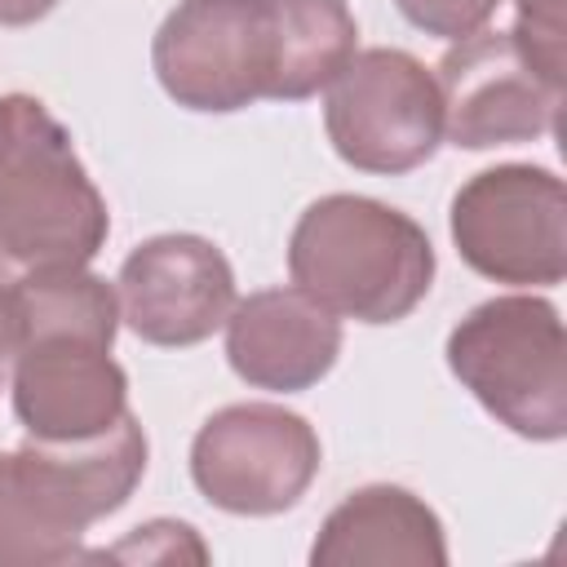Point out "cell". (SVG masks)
I'll list each match as a JSON object with an SVG mask.
<instances>
[{"label":"cell","instance_id":"6da1fadb","mask_svg":"<svg viewBox=\"0 0 567 567\" xmlns=\"http://www.w3.org/2000/svg\"><path fill=\"white\" fill-rule=\"evenodd\" d=\"M146 474V434L133 412L75 443L27 439L0 452V567L89 558L84 532L115 514Z\"/></svg>","mask_w":567,"mask_h":567},{"label":"cell","instance_id":"7a4b0ae2","mask_svg":"<svg viewBox=\"0 0 567 567\" xmlns=\"http://www.w3.org/2000/svg\"><path fill=\"white\" fill-rule=\"evenodd\" d=\"M288 275L337 319L399 323L434 284V244L381 199L323 195L288 235Z\"/></svg>","mask_w":567,"mask_h":567},{"label":"cell","instance_id":"3957f363","mask_svg":"<svg viewBox=\"0 0 567 567\" xmlns=\"http://www.w3.org/2000/svg\"><path fill=\"white\" fill-rule=\"evenodd\" d=\"M111 235L66 124L31 93L0 97V252L31 266H89Z\"/></svg>","mask_w":567,"mask_h":567},{"label":"cell","instance_id":"277c9868","mask_svg":"<svg viewBox=\"0 0 567 567\" xmlns=\"http://www.w3.org/2000/svg\"><path fill=\"white\" fill-rule=\"evenodd\" d=\"M452 377L518 439L567 434V337L554 301L492 297L447 332Z\"/></svg>","mask_w":567,"mask_h":567},{"label":"cell","instance_id":"5b68a950","mask_svg":"<svg viewBox=\"0 0 567 567\" xmlns=\"http://www.w3.org/2000/svg\"><path fill=\"white\" fill-rule=\"evenodd\" d=\"M159 89L186 111L279 102L284 35L275 0H177L151 40Z\"/></svg>","mask_w":567,"mask_h":567},{"label":"cell","instance_id":"8992f818","mask_svg":"<svg viewBox=\"0 0 567 567\" xmlns=\"http://www.w3.org/2000/svg\"><path fill=\"white\" fill-rule=\"evenodd\" d=\"M323 128L350 168L412 173L443 142L439 80L403 49H354L323 84Z\"/></svg>","mask_w":567,"mask_h":567},{"label":"cell","instance_id":"52a82bcc","mask_svg":"<svg viewBox=\"0 0 567 567\" xmlns=\"http://www.w3.org/2000/svg\"><path fill=\"white\" fill-rule=\"evenodd\" d=\"M452 244L492 284H563L567 275V190L536 164H496L452 195Z\"/></svg>","mask_w":567,"mask_h":567},{"label":"cell","instance_id":"ba28073f","mask_svg":"<svg viewBox=\"0 0 567 567\" xmlns=\"http://www.w3.org/2000/svg\"><path fill=\"white\" fill-rule=\"evenodd\" d=\"M319 461L323 447L315 425L279 403L217 408L190 443V478L199 496L248 518L292 509L310 492Z\"/></svg>","mask_w":567,"mask_h":567},{"label":"cell","instance_id":"9c48e42d","mask_svg":"<svg viewBox=\"0 0 567 567\" xmlns=\"http://www.w3.org/2000/svg\"><path fill=\"white\" fill-rule=\"evenodd\" d=\"M443 133L461 151H492L554 133L563 89L549 84L509 31H474L452 40L439 62Z\"/></svg>","mask_w":567,"mask_h":567},{"label":"cell","instance_id":"30bf717a","mask_svg":"<svg viewBox=\"0 0 567 567\" xmlns=\"http://www.w3.org/2000/svg\"><path fill=\"white\" fill-rule=\"evenodd\" d=\"M120 319L151 346H199L235 306V270L204 235H155L137 244L115 279Z\"/></svg>","mask_w":567,"mask_h":567},{"label":"cell","instance_id":"8fae6325","mask_svg":"<svg viewBox=\"0 0 567 567\" xmlns=\"http://www.w3.org/2000/svg\"><path fill=\"white\" fill-rule=\"evenodd\" d=\"M9 390L18 425L40 443L93 439L128 412V377L111 359V341L80 332L22 337Z\"/></svg>","mask_w":567,"mask_h":567},{"label":"cell","instance_id":"7c38bea8","mask_svg":"<svg viewBox=\"0 0 567 567\" xmlns=\"http://www.w3.org/2000/svg\"><path fill=\"white\" fill-rule=\"evenodd\" d=\"M226 359L239 381L275 394L319 385L341 354V319L292 288H261L226 315Z\"/></svg>","mask_w":567,"mask_h":567},{"label":"cell","instance_id":"4fadbf2b","mask_svg":"<svg viewBox=\"0 0 567 567\" xmlns=\"http://www.w3.org/2000/svg\"><path fill=\"white\" fill-rule=\"evenodd\" d=\"M315 567H443L447 540L439 514L399 483H368L350 492L310 545Z\"/></svg>","mask_w":567,"mask_h":567},{"label":"cell","instance_id":"5bb4252c","mask_svg":"<svg viewBox=\"0 0 567 567\" xmlns=\"http://www.w3.org/2000/svg\"><path fill=\"white\" fill-rule=\"evenodd\" d=\"M284 35L279 102L315 97L354 53L359 27L346 0H275Z\"/></svg>","mask_w":567,"mask_h":567},{"label":"cell","instance_id":"9a60e30c","mask_svg":"<svg viewBox=\"0 0 567 567\" xmlns=\"http://www.w3.org/2000/svg\"><path fill=\"white\" fill-rule=\"evenodd\" d=\"M514 44L523 58L563 89L567 71V0H514Z\"/></svg>","mask_w":567,"mask_h":567},{"label":"cell","instance_id":"2e32d148","mask_svg":"<svg viewBox=\"0 0 567 567\" xmlns=\"http://www.w3.org/2000/svg\"><path fill=\"white\" fill-rule=\"evenodd\" d=\"M399 13L425 31V35H439V40H465L474 31L487 27V18L505 4V0H394Z\"/></svg>","mask_w":567,"mask_h":567},{"label":"cell","instance_id":"e0dca14e","mask_svg":"<svg viewBox=\"0 0 567 567\" xmlns=\"http://www.w3.org/2000/svg\"><path fill=\"white\" fill-rule=\"evenodd\" d=\"M18 341H22V315H18V270H13V261L0 252V390H4V381H9V368H13Z\"/></svg>","mask_w":567,"mask_h":567},{"label":"cell","instance_id":"ac0fdd59","mask_svg":"<svg viewBox=\"0 0 567 567\" xmlns=\"http://www.w3.org/2000/svg\"><path fill=\"white\" fill-rule=\"evenodd\" d=\"M53 9L58 0H0V27H31Z\"/></svg>","mask_w":567,"mask_h":567}]
</instances>
